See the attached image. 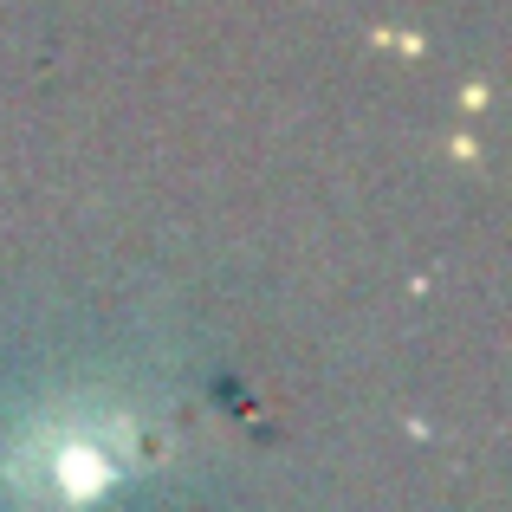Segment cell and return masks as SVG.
<instances>
[{
  "mask_svg": "<svg viewBox=\"0 0 512 512\" xmlns=\"http://www.w3.org/2000/svg\"><path fill=\"white\" fill-rule=\"evenodd\" d=\"M124 454L130 441L117 428L98 422H72V428H52L33 454H20L33 467V500H65V506H91L111 493V480L124 474Z\"/></svg>",
  "mask_w": 512,
  "mask_h": 512,
  "instance_id": "1",
  "label": "cell"
}]
</instances>
